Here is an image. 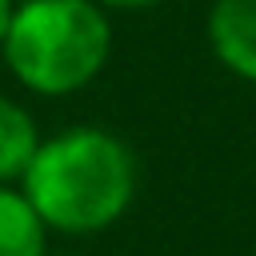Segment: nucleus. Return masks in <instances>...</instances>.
<instances>
[{"mask_svg":"<svg viewBox=\"0 0 256 256\" xmlns=\"http://www.w3.org/2000/svg\"><path fill=\"white\" fill-rule=\"evenodd\" d=\"M48 232L96 236L124 220L140 188V160L128 140L96 124H72L40 136L16 180Z\"/></svg>","mask_w":256,"mask_h":256,"instance_id":"nucleus-1","label":"nucleus"},{"mask_svg":"<svg viewBox=\"0 0 256 256\" xmlns=\"http://www.w3.org/2000/svg\"><path fill=\"white\" fill-rule=\"evenodd\" d=\"M112 44V12L96 0H16L0 56L20 88L60 100L108 68Z\"/></svg>","mask_w":256,"mask_h":256,"instance_id":"nucleus-2","label":"nucleus"},{"mask_svg":"<svg viewBox=\"0 0 256 256\" xmlns=\"http://www.w3.org/2000/svg\"><path fill=\"white\" fill-rule=\"evenodd\" d=\"M204 36L216 64L256 88V0H212Z\"/></svg>","mask_w":256,"mask_h":256,"instance_id":"nucleus-3","label":"nucleus"},{"mask_svg":"<svg viewBox=\"0 0 256 256\" xmlns=\"http://www.w3.org/2000/svg\"><path fill=\"white\" fill-rule=\"evenodd\" d=\"M0 256H48V228L20 184H0Z\"/></svg>","mask_w":256,"mask_h":256,"instance_id":"nucleus-4","label":"nucleus"},{"mask_svg":"<svg viewBox=\"0 0 256 256\" xmlns=\"http://www.w3.org/2000/svg\"><path fill=\"white\" fill-rule=\"evenodd\" d=\"M40 144V128L32 112L0 92V184H16Z\"/></svg>","mask_w":256,"mask_h":256,"instance_id":"nucleus-5","label":"nucleus"},{"mask_svg":"<svg viewBox=\"0 0 256 256\" xmlns=\"http://www.w3.org/2000/svg\"><path fill=\"white\" fill-rule=\"evenodd\" d=\"M96 4H104L108 12H144V8H156L164 0H96Z\"/></svg>","mask_w":256,"mask_h":256,"instance_id":"nucleus-6","label":"nucleus"},{"mask_svg":"<svg viewBox=\"0 0 256 256\" xmlns=\"http://www.w3.org/2000/svg\"><path fill=\"white\" fill-rule=\"evenodd\" d=\"M12 8H16V0H0V44H4V36H8V24H12Z\"/></svg>","mask_w":256,"mask_h":256,"instance_id":"nucleus-7","label":"nucleus"}]
</instances>
